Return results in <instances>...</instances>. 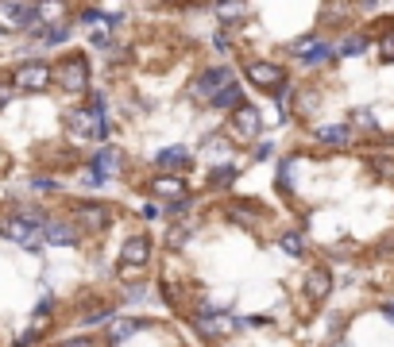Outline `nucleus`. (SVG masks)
Listing matches in <instances>:
<instances>
[{
  "label": "nucleus",
  "mask_w": 394,
  "mask_h": 347,
  "mask_svg": "<svg viewBox=\"0 0 394 347\" xmlns=\"http://www.w3.org/2000/svg\"><path fill=\"white\" fill-rule=\"evenodd\" d=\"M43 220H47L43 213H35V208H24L20 216H12V220H4V224H0V231H4L8 240H16L20 247H27V251H39Z\"/></svg>",
  "instance_id": "obj_1"
},
{
  "label": "nucleus",
  "mask_w": 394,
  "mask_h": 347,
  "mask_svg": "<svg viewBox=\"0 0 394 347\" xmlns=\"http://www.w3.org/2000/svg\"><path fill=\"white\" fill-rule=\"evenodd\" d=\"M51 74L59 77V85H62L66 93H85V89H89V66H85L82 54H70L66 62L51 66Z\"/></svg>",
  "instance_id": "obj_2"
},
{
  "label": "nucleus",
  "mask_w": 394,
  "mask_h": 347,
  "mask_svg": "<svg viewBox=\"0 0 394 347\" xmlns=\"http://www.w3.org/2000/svg\"><path fill=\"white\" fill-rule=\"evenodd\" d=\"M51 82H54V74H51V66H47V62H24V66L16 70V82H12V89L43 93Z\"/></svg>",
  "instance_id": "obj_3"
},
{
  "label": "nucleus",
  "mask_w": 394,
  "mask_h": 347,
  "mask_svg": "<svg viewBox=\"0 0 394 347\" xmlns=\"http://www.w3.org/2000/svg\"><path fill=\"white\" fill-rule=\"evenodd\" d=\"M35 27V12L31 4H16V0H0V31H27Z\"/></svg>",
  "instance_id": "obj_4"
},
{
  "label": "nucleus",
  "mask_w": 394,
  "mask_h": 347,
  "mask_svg": "<svg viewBox=\"0 0 394 347\" xmlns=\"http://www.w3.org/2000/svg\"><path fill=\"white\" fill-rule=\"evenodd\" d=\"M259 128H263V116H259V108H252V105H240V108H232V120H228V132H236L240 139H255V135H259Z\"/></svg>",
  "instance_id": "obj_5"
},
{
  "label": "nucleus",
  "mask_w": 394,
  "mask_h": 347,
  "mask_svg": "<svg viewBox=\"0 0 394 347\" xmlns=\"http://www.w3.org/2000/svg\"><path fill=\"white\" fill-rule=\"evenodd\" d=\"M232 82V74H228V66H213V70H205L202 77H197V82H193V100H205V105H209L213 100V93L217 89H225V85Z\"/></svg>",
  "instance_id": "obj_6"
},
{
  "label": "nucleus",
  "mask_w": 394,
  "mask_h": 347,
  "mask_svg": "<svg viewBox=\"0 0 394 347\" xmlns=\"http://www.w3.org/2000/svg\"><path fill=\"white\" fill-rule=\"evenodd\" d=\"M248 82L259 85V89H267V93H275V89L286 85V74L278 66H271V62H252V66H248Z\"/></svg>",
  "instance_id": "obj_7"
},
{
  "label": "nucleus",
  "mask_w": 394,
  "mask_h": 347,
  "mask_svg": "<svg viewBox=\"0 0 394 347\" xmlns=\"http://www.w3.org/2000/svg\"><path fill=\"white\" fill-rule=\"evenodd\" d=\"M116 170H120V151H116V147L97 151V158H93V170H89V185H101L105 178H112Z\"/></svg>",
  "instance_id": "obj_8"
},
{
  "label": "nucleus",
  "mask_w": 394,
  "mask_h": 347,
  "mask_svg": "<svg viewBox=\"0 0 394 347\" xmlns=\"http://www.w3.org/2000/svg\"><path fill=\"white\" fill-rule=\"evenodd\" d=\"M35 27H59L62 16H66V0H35Z\"/></svg>",
  "instance_id": "obj_9"
},
{
  "label": "nucleus",
  "mask_w": 394,
  "mask_h": 347,
  "mask_svg": "<svg viewBox=\"0 0 394 347\" xmlns=\"http://www.w3.org/2000/svg\"><path fill=\"white\" fill-rule=\"evenodd\" d=\"M43 240L54 243V247H74V243H77V231L70 228L66 220H43Z\"/></svg>",
  "instance_id": "obj_10"
},
{
  "label": "nucleus",
  "mask_w": 394,
  "mask_h": 347,
  "mask_svg": "<svg viewBox=\"0 0 394 347\" xmlns=\"http://www.w3.org/2000/svg\"><path fill=\"white\" fill-rule=\"evenodd\" d=\"M294 54L305 58L310 66H317V62H325V58H333V47L321 39H302V43H294Z\"/></svg>",
  "instance_id": "obj_11"
},
{
  "label": "nucleus",
  "mask_w": 394,
  "mask_h": 347,
  "mask_svg": "<svg viewBox=\"0 0 394 347\" xmlns=\"http://www.w3.org/2000/svg\"><path fill=\"white\" fill-rule=\"evenodd\" d=\"M120 259H124L128 266H143L147 259H151V243L143 240V236H132V240L120 247Z\"/></svg>",
  "instance_id": "obj_12"
},
{
  "label": "nucleus",
  "mask_w": 394,
  "mask_h": 347,
  "mask_svg": "<svg viewBox=\"0 0 394 347\" xmlns=\"http://www.w3.org/2000/svg\"><path fill=\"white\" fill-rule=\"evenodd\" d=\"M155 166L159 170H182V166H190V151L185 147H167L155 155Z\"/></svg>",
  "instance_id": "obj_13"
},
{
  "label": "nucleus",
  "mask_w": 394,
  "mask_h": 347,
  "mask_svg": "<svg viewBox=\"0 0 394 347\" xmlns=\"http://www.w3.org/2000/svg\"><path fill=\"white\" fill-rule=\"evenodd\" d=\"M202 332L205 336H220V332H232V328H240V321H228L225 313H202Z\"/></svg>",
  "instance_id": "obj_14"
},
{
  "label": "nucleus",
  "mask_w": 394,
  "mask_h": 347,
  "mask_svg": "<svg viewBox=\"0 0 394 347\" xmlns=\"http://www.w3.org/2000/svg\"><path fill=\"white\" fill-rule=\"evenodd\" d=\"M77 220L89 224V228H109V208L105 205H77Z\"/></svg>",
  "instance_id": "obj_15"
},
{
  "label": "nucleus",
  "mask_w": 394,
  "mask_h": 347,
  "mask_svg": "<svg viewBox=\"0 0 394 347\" xmlns=\"http://www.w3.org/2000/svg\"><path fill=\"white\" fill-rule=\"evenodd\" d=\"M209 105H213V108H240V105H243V89H240L236 82H228L225 89H217V93H213V100H209Z\"/></svg>",
  "instance_id": "obj_16"
},
{
  "label": "nucleus",
  "mask_w": 394,
  "mask_h": 347,
  "mask_svg": "<svg viewBox=\"0 0 394 347\" xmlns=\"http://www.w3.org/2000/svg\"><path fill=\"white\" fill-rule=\"evenodd\" d=\"M305 289H310L313 301H325L328 289H333V278H328V270H310V278H305Z\"/></svg>",
  "instance_id": "obj_17"
},
{
  "label": "nucleus",
  "mask_w": 394,
  "mask_h": 347,
  "mask_svg": "<svg viewBox=\"0 0 394 347\" xmlns=\"http://www.w3.org/2000/svg\"><path fill=\"white\" fill-rule=\"evenodd\" d=\"M317 139L328 143V147H344V143L352 139V132L344 124H325V128H317Z\"/></svg>",
  "instance_id": "obj_18"
},
{
  "label": "nucleus",
  "mask_w": 394,
  "mask_h": 347,
  "mask_svg": "<svg viewBox=\"0 0 394 347\" xmlns=\"http://www.w3.org/2000/svg\"><path fill=\"white\" fill-rule=\"evenodd\" d=\"M278 247L290 259H298V255H305V236L302 231H282V236H278Z\"/></svg>",
  "instance_id": "obj_19"
},
{
  "label": "nucleus",
  "mask_w": 394,
  "mask_h": 347,
  "mask_svg": "<svg viewBox=\"0 0 394 347\" xmlns=\"http://www.w3.org/2000/svg\"><path fill=\"white\" fill-rule=\"evenodd\" d=\"M151 193H162V197L174 201V197H182V193H185V182H182V178H155Z\"/></svg>",
  "instance_id": "obj_20"
},
{
  "label": "nucleus",
  "mask_w": 394,
  "mask_h": 347,
  "mask_svg": "<svg viewBox=\"0 0 394 347\" xmlns=\"http://www.w3.org/2000/svg\"><path fill=\"white\" fill-rule=\"evenodd\" d=\"M139 328H143L139 321H132V316H120V321H112V324H109V336H112V344H120V339L135 336Z\"/></svg>",
  "instance_id": "obj_21"
},
{
  "label": "nucleus",
  "mask_w": 394,
  "mask_h": 347,
  "mask_svg": "<svg viewBox=\"0 0 394 347\" xmlns=\"http://www.w3.org/2000/svg\"><path fill=\"white\" fill-rule=\"evenodd\" d=\"M243 0H217V16L225 20V24H236V20H243Z\"/></svg>",
  "instance_id": "obj_22"
},
{
  "label": "nucleus",
  "mask_w": 394,
  "mask_h": 347,
  "mask_svg": "<svg viewBox=\"0 0 394 347\" xmlns=\"http://www.w3.org/2000/svg\"><path fill=\"white\" fill-rule=\"evenodd\" d=\"M232 178H236V166H220V170H213V174H209V185H213V190H225V185L232 182Z\"/></svg>",
  "instance_id": "obj_23"
},
{
  "label": "nucleus",
  "mask_w": 394,
  "mask_h": 347,
  "mask_svg": "<svg viewBox=\"0 0 394 347\" xmlns=\"http://www.w3.org/2000/svg\"><path fill=\"white\" fill-rule=\"evenodd\" d=\"M105 321H109V309H105V305L85 309V316H82V324H85V328H97V324H105Z\"/></svg>",
  "instance_id": "obj_24"
},
{
  "label": "nucleus",
  "mask_w": 394,
  "mask_h": 347,
  "mask_svg": "<svg viewBox=\"0 0 394 347\" xmlns=\"http://www.w3.org/2000/svg\"><path fill=\"white\" fill-rule=\"evenodd\" d=\"M66 35H70V27L66 24H59V27H47V47H59V43H66Z\"/></svg>",
  "instance_id": "obj_25"
},
{
  "label": "nucleus",
  "mask_w": 394,
  "mask_h": 347,
  "mask_svg": "<svg viewBox=\"0 0 394 347\" xmlns=\"http://www.w3.org/2000/svg\"><path fill=\"white\" fill-rule=\"evenodd\" d=\"M363 50H368V39H363V35H352V39L340 47V54H363Z\"/></svg>",
  "instance_id": "obj_26"
},
{
  "label": "nucleus",
  "mask_w": 394,
  "mask_h": 347,
  "mask_svg": "<svg viewBox=\"0 0 394 347\" xmlns=\"http://www.w3.org/2000/svg\"><path fill=\"white\" fill-rule=\"evenodd\" d=\"M185 240H190V228H170V236H167L170 247H182Z\"/></svg>",
  "instance_id": "obj_27"
},
{
  "label": "nucleus",
  "mask_w": 394,
  "mask_h": 347,
  "mask_svg": "<svg viewBox=\"0 0 394 347\" xmlns=\"http://www.w3.org/2000/svg\"><path fill=\"white\" fill-rule=\"evenodd\" d=\"M12 97H16V89H12V85H8V82H0V108L8 105V100H12Z\"/></svg>",
  "instance_id": "obj_28"
},
{
  "label": "nucleus",
  "mask_w": 394,
  "mask_h": 347,
  "mask_svg": "<svg viewBox=\"0 0 394 347\" xmlns=\"http://www.w3.org/2000/svg\"><path fill=\"white\" fill-rule=\"evenodd\" d=\"M278 185H282V190H290V162L278 166Z\"/></svg>",
  "instance_id": "obj_29"
},
{
  "label": "nucleus",
  "mask_w": 394,
  "mask_h": 347,
  "mask_svg": "<svg viewBox=\"0 0 394 347\" xmlns=\"http://www.w3.org/2000/svg\"><path fill=\"white\" fill-rule=\"evenodd\" d=\"M383 62H394V35L383 39Z\"/></svg>",
  "instance_id": "obj_30"
},
{
  "label": "nucleus",
  "mask_w": 394,
  "mask_h": 347,
  "mask_svg": "<svg viewBox=\"0 0 394 347\" xmlns=\"http://www.w3.org/2000/svg\"><path fill=\"white\" fill-rule=\"evenodd\" d=\"M31 190H54V182H51V178H35Z\"/></svg>",
  "instance_id": "obj_31"
},
{
  "label": "nucleus",
  "mask_w": 394,
  "mask_h": 347,
  "mask_svg": "<svg viewBox=\"0 0 394 347\" xmlns=\"http://www.w3.org/2000/svg\"><path fill=\"white\" fill-rule=\"evenodd\" d=\"M59 347H89V339H66V344H59Z\"/></svg>",
  "instance_id": "obj_32"
},
{
  "label": "nucleus",
  "mask_w": 394,
  "mask_h": 347,
  "mask_svg": "<svg viewBox=\"0 0 394 347\" xmlns=\"http://www.w3.org/2000/svg\"><path fill=\"white\" fill-rule=\"evenodd\" d=\"M383 316H386V321H394V301H391V305H383Z\"/></svg>",
  "instance_id": "obj_33"
},
{
  "label": "nucleus",
  "mask_w": 394,
  "mask_h": 347,
  "mask_svg": "<svg viewBox=\"0 0 394 347\" xmlns=\"http://www.w3.org/2000/svg\"><path fill=\"white\" fill-rule=\"evenodd\" d=\"M333 347H352V344H344V339H340V344H333Z\"/></svg>",
  "instance_id": "obj_34"
},
{
  "label": "nucleus",
  "mask_w": 394,
  "mask_h": 347,
  "mask_svg": "<svg viewBox=\"0 0 394 347\" xmlns=\"http://www.w3.org/2000/svg\"><path fill=\"white\" fill-rule=\"evenodd\" d=\"M363 4H375V0H363Z\"/></svg>",
  "instance_id": "obj_35"
}]
</instances>
